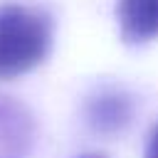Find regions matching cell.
Segmentation results:
<instances>
[{
    "mask_svg": "<svg viewBox=\"0 0 158 158\" xmlns=\"http://www.w3.org/2000/svg\"><path fill=\"white\" fill-rule=\"evenodd\" d=\"M143 158H158V123H156V126H153V131L148 133V141H146Z\"/></svg>",
    "mask_w": 158,
    "mask_h": 158,
    "instance_id": "obj_5",
    "label": "cell"
},
{
    "mask_svg": "<svg viewBox=\"0 0 158 158\" xmlns=\"http://www.w3.org/2000/svg\"><path fill=\"white\" fill-rule=\"evenodd\" d=\"M86 118L101 133L121 131L131 121V99L121 91H99V96L89 101Z\"/></svg>",
    "mask_w": 158,
    "mask_h": 158,
    "instance_id": "obj_4",
    "label": "cell"
},
{
    "mask_svg": "<svg viewBox=\"0 0 158 158\" xmlns=\"http://www.w3.org/2000/svg\"><path fill=\"white\" fill-rule=\"evenodd\" d=\"M54 20L25 2L0 5V77L10 79L42 64L52 49Z\"/></svg>",
    "mask_w": 158,
    "mask_h": 158,
    "instance_id": "obj_1",
    "label": "cell"
},
{
    "mask_svg": "<svg viewBox=\"0 0 158 158\" xmlns=\"http://www.w3.org/2000/svg\"><path fill=\"white\" fill-rule=\"evenodd\" d=\"M81 158H104V156H81Z\"/></svg>",
    "mask_w": 158,
    "mask_h": 158,
    "instance_id": "obj_6",
    "label": "cell"
},
{
    "mask_svg": "<svg viewBox=\"0 0 158 158\" xmlns=\"http://www.w3.org/2000/svg\"><path fill=\"white\" fill-rule=\"evenodd\" d=\"M116 20L126 44H146L158 37V0H118Z\"/></svg>",
    "mask_w": 158,
    "mask_h": 158,
    "instance_id": "obj_2",
    "label": "cell"
},
{
    "mask_svg": "<svg viewBox=\"0 0 158 158\" xmlns=\"http://www.w3.org/2000/svg\"><path fill=\"white\" fill-rule=\"evenodd\" d=\"M32 136L30 116L17 104H0V158H22Z\"/></svg>",
    "mask_w": 158,
    "mask_h": 158,
    "instance_id": "obj_3",
    "label": "cell"
}]
</instances>
